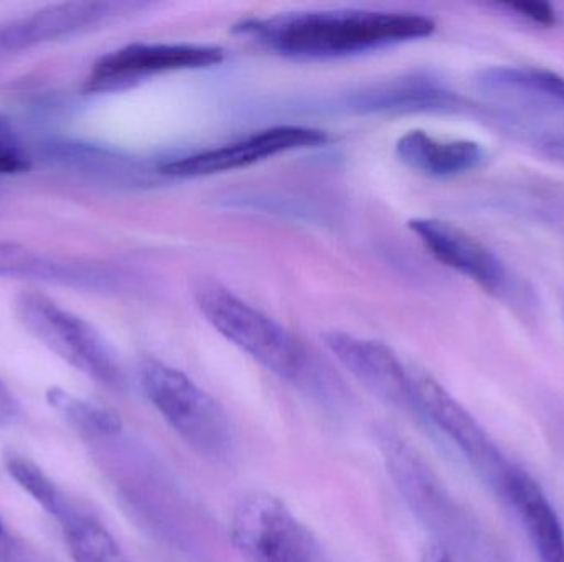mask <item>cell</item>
Segmentation results:
<instances>
[{
	"label": "cell",
	"mask_w": 564,
	"mask_h": 562,
	"mask_svg": "<svg viewBox=\"0 0 564 562\" xmlns=\"http://www.w3.org/2000/svg\"><path fill=\"white\" fill-rule=\"evenodd\" d=\"M436 22L413 12L341 9L247 19L235 32L295 59H334L433 35Z\"/></svg>",
	"instance_id": "6da1fadb"
},
{
	"label": "cell",
	"mask_w": 564,
	"mask_h": 562,
	"mask_svg": "<svg viewBox=\"0 0 564 562\" xmlns=\"http://www.w3.org/2000/svg\"><path fill=\"white\" fill-rule=\"evenodd\" d=\"M474 88L487 114L540 145L564 139V76L539 66L496 65L479 69Z\"/></svg>",
	"instance_id": "7a4b0ae2"
},
{
	"label": "cell",
	"mask_w": 564,
	"mask_h": 562,
	"mask_svg": "<svg viewBox=\"0 0 564 562\" xmlns=\"http://www.w3.org/2000/svg\"><path fill=\"white\" fill-rule=\"evenodd\" d=\"M13 312L36 342L76 372L112 392L128 388L118 353L88 320L35 290L20 293L13 300Z\"/></svg>",
	"instance_id": "3957f363"
},
{
	"label": "cell",
	"mask_w": 564,
	"mask_h": 562,
	"mask_svg": "<svg viewBox=\"0 0 564 562\" xmlns=\"http://www.w3.org/2000/svg\"><path fill=\"white\" fill-rule=\"evenodd\" d=\"M194 297L205 320L264 368L284 379L304 375L308 365L307 352L276 320L214 280L198 283Z\"/></svg>",
	"instance_id": "277c9868"
},
{
	"label": "cell",
	"mask_w": 564,
	"mask_h": 562,
	"mask_svg": "<svg viewBox=\"0 0 564 562\" xmlns=\"http://www.w3.org/2000/svg\"><path fill=\"white\" fill-rule=\"evenodd\" d=\"M139 379L145 398L188 448L210 459L230 454L234 434L227 412L191 376L149 359L141 363Z\"/></svg>",
	"instance_id": "5b68a950"
},
{
	"label": "cell",
	"mask_w": 564,
	"mask_h": 562,
	"mask_svg": "<svg viewBox=\"0 0 564 562\" xmlns=\"http://www.w3.org/2000/svg\"><path fill=\"white\" fill-rule=\"evenodd\" d=\"M408 224L434 260L473 280L484 293L517 312L532 310L535 304L532 290L479 238L441 218H414Z\"/></svg>",
	"instance_id": "8992f818"
},
{
	"label": "cell",
	"mask_w": 564,
	"mask_h": 562,
	"mask_svg": "<svg viewBox=\"0 0 564 562\" xmlns=\"http://www.w3.org/2000/svg\"><path fill=\"white\" fill-rule=\"evenodd\" d=\"M230 540L245 562H317L318 544L288 505L251 492L235 505Z\"/></svg>",
	"instance_id": "52a82bcc"
},
{
	"label": "cell",
	"mask_w": 564,
	"mask_h": 562,
	"mask_svg": "<svg viewBox=\"0 0 564 562\" xmlns=\"http://www.w3.org/2000/svg\"><path fill=\"white\" fill-rule=\"evenodd\" d=\"M225 59V49L204 43L135 42L112 49L86 76V95L122 91L152 76L184 69L210 68Z\"/></svg>",
	"instance_id": "ba28073f"
},
{
	"label": "cell",
	"mask_w": 564,
	"mask_h": 562,
	"mask_svg": "<svg viewBox=\"0 0 564 562\" xmlns=\"http://www.w3.org/2000/svg\"><path fill=\"white\" fill-rule=\"evenodd\" d=\"M327 141V134L322 129L308 125H278L228 142L220 147L205 148L165 162L158 168V174L174 178L210 177L260 164L285 152L318 147Z\"/></svg>",
	"instance_id": "9c48e42d"
},
{
	"label": "cell",
	"mask_w": 564,
	"mask_h": 562,
	"mask_svg": "<svg viewBox=\"0 0 564 562\" xmlns=\"http://www.w3.org/2000/svg\"><path fill=\"white\" fill-rule=\"evenodd\" d=\"M410 406L433 422L479 471L500 482L509 467L492 439L433 375L413 365H410Z\"/></svg>",
	"instance_id": "30bf717a"
},
{
	"label": "cell",
	"mask_w": 564,
	"mask_h": 562,
	"mask_svg": "<svg viewBox=\"0 0 564 562\" xmlns=\"http://www.w3.org/2000/svg\"><path fill=\"white\" fill-rule=\"evenodd\" d=\"M139 3L66 2L0 23V58L105 25Z\"/></svg>",
	"instance_id": "8fae6325"
},
{
	"label": "cell",
	"mask_w": 564,
	"mask_h": 562,
	"mask_svg": "<svg viewBox=\"0 0 564 562\" xmlns=\"http://www.w3.org/2000/svg\"><path fill=\"white\" fill-rule=\"evenodd\" d=\"M324 342L340 365L378 398L410 406V365L390 346L338 330L324 333Z\"/></svg>",
	"instance_id": "7c38bea8"
},
{
	"label": "cell",
	"mask_w": 564,
	"mask_h": 562,
	"mask_svg": "<svg viewBox=\"0 0 564 562\" xmlns=\"http://www.w3.org/2000/svg\"><path fill=\"white\" fill-rule=\"evenodd\" d=\"M375 438L388 474L404 500L421 520L441 527L447 515L446 497L420 452L390 425L377 426Z\"/></svg>",
	"instance_id": "4fadbf2b"
},
{
	"label": "cell",
	"mask_w": 564,
	"mask_h": 562,
	"mask_svg": "<svg viewBox=\"0 0 564 562\" xmlns=\"http://www.w3.org/2000/svg\"><path fill=\"white\" fill-rule=\"evenodd\" d=\"M0 277L40 280V283L75 287V289H108L116 280V274L108 267L46 256L22 244L2 240H0Z\"/></svg>",
	"instance_id": "5bb4252c"
},
{
	"label": "cell",
	"mask_w": 564,
	"mask_h": 562,
	"mask_svg": "<svg viewBox=\"0 0 564 562\" xmlns=\"http://www.w3.org/2000/svg\"><path fill=\"white\" fill-rule=\"evenodd\" d=\"M500 485L516 507L540 561L564 562L562 520L542 487L527 472L516 467L503 472Z\"/></svg>",
	"instance_id": "9a60e30c"
},
{
	"label": "cell",
	"mask_w": 564,
	"mask_h": 562,
	"mask_svg": "<svg viewBox=\"0 0 564 562\" xmlns=\"http://www.w3.org/2000/svg\"><path fill=\"white\" fill-rule=\"evenodd\" d=\"M397 155L411 170L433 178H454L479 170L487 151L467 139L433 137L424 131H410L397 142Z\"/></svg>",
	"instance_id": "2e32d148"
},
{
	"label": "cell",
	"mask_w": 564,
	"mask_h": 562,
	"mask_svg": "<svg viewBox=\"0 0 564 562\" xmlns=\"http://www.w3.org/2000/svg\"><path fill=\"white\" fill-rule=\"evenodd\" d=\"M358 109L394 112H463L466 99L436 76L420 73L377 86L354 99Z\"/></svg>",
	"instance_id": "e0dca14e"
},
{
	"label": "cell",
	"mask_w": 564,
	"mask_h": 562,
	"mask_svg": "<svg viewBox=\"0 0 564 562\" xmlns=\"http://www.w3.org/2000/svg\"><path fill=\"white\" fill-rule=\"evenodd\" d=\"M45 155L75 174L102 184L134 187L149 181L148 168L141 162L102 145L55 141L45 145Z\"/></svg>",
	"instance_id": "ac0fdd59"
},
{
	"label": "cell",
	"mask_w": 564,
	"mask_h": 562,
	"mask_svg": "<svg viewBox=\"0 0 564 562\" xmlns=\"http://www.w3.org/2000/svg\"><path fill=\"white\" fill-rule=\"evenodd\" d=\"M59 525L73 561L128 562L115 537L91 515L73 507Z\"/></svg>",
	"instance_id": "d6986e66"
},
{
	"label": "cell",
	"mask_w": 564,
	"mask_h": 562,
	"mask_svg": "<svg viewBox=\"0 0 564 562\" xmlns=\"http://www.w3.org/2000/svg\"><path fill=\"white\" fill-rule=\"evenodd\" d=\"M46 403L55 409L73 429L86 438L109 439L121 434V416L115 409L76 398L62 388L46 389Z\"/></svg>",
	"instance_id": "ffe728a7"
},
{
	"label": "cell",
	"mask_w": 564,
	"mask_h": 562,
	"mask_svg": "<svg viewBox=\"0 0 564 562\" xmlns=\"http://www.w3.org/2000/svg\"><path fill=\"white\" fill-rule=\"evenodd\" d=\"M3 465L10 478L56 520L62 521L72 510L73 505L68 498L35 462L17 452H7L3 455Z\"/></svg>",
	"instance_id": "44dd1931"
},
{
	"label": "cell",
	"mask_w": 564,
	"mask_h": 562,
	"mask_svg": "<svg viewBox=\"0 0 564 562\" xmlns=\"http://www.w3.org/2000/svg\"><path fill=\"white\" fill-rule=\"evenodd\" d=\"M30 155L7 119L0 118V177L29 170Z\"/></svg>",
	"instance_id": "7402d4cb"
},
{
	"label": "cell",
	"mask_w": 564,
	"mask_h": 562,
	"mask_svg": "<svg viewBox=\"0 0 564 562\" xmlns=\"http://www.w3.org/2000/svg\"><path fill=\"white\" fill-rule=\"evenodd\" d=\"M503 9L513 10L517 15L529 19L530 22L540 26H555L558 23L555 7L546 2H507L502 3Z\"/></svg>",
	"instance_id": "603a6c76"
},
{
	"label": "cell",
	"mask_w": 564,
	"mask_h": 562,
	"mask_svg": "<svg viewBox=\"0 0 564 562\" xmlns=\"http://www.w3.org/2000/svg\"><path fill=\"white\" fill-rule=\"evenodd\" d=\"M23 411L12 389L0 379V429L13 428L22 419Z\"/></svg>",
	"instance_id": "cb8c5ba5"
},
{
	"label": "cell",
	"mask_w": 564,
	"mask_h": 562,
	"mask_svg": "<svg viewBox=\"0 0 564 562\" xmlns=\"http://www.w3.org/2000/svg\"><path fill=\"white\" fill-rule=\"evenodd\" d=\"M536 200L543 203L539 213L545 214L553 223L558 224L564 230V187H553L549 191H542Z\"/></svg>",
	"instance_id": "d4e9b609"
},
{
	"label": "cell",
	"mask_w": 564,
	"mask_h": 562,
	"mask_svg": "<svg viewBox=\"0 0 564 562\" xmlns=\"http://www.w3.org/2000/svg\"><path fill=\"white\" fill-rule=\"evenodd\" d=\"M0 560L6 562L19 561V547H17L15 540H13L2 520H0Z\"/></svg>",
	"instance_id": "484cf974"
},
{
	"label": "cell",
	"mask_w": 564,
	"mask_h": 562,
	"mask_svg": "<svg viewBox=\"0 0 564 562\" xmlns=\"http://www.w3.org/2000/svg\"><path fill=\"white\" fill-rule=\"evenodd\" d=\"M421 562H454V558L444 544L434 543L424 550Z\"/></svg>",
	"instance_id": "4316f807"
},
{
	"label": "cell",
	"mask_w": 564,
	"mask_h": 562,
	"mask_svg": "<svg viewBox=\"0 0 564 562\" xmlns=\"http://www.w3.org/2000/svg\"><path fill=\"white\" fill-rule=\"evenodd\" d=\"M546 155L550 157L556 158V161L564 162V139L558 142H553V144L546 145V147L542 148Z\"/></svg>",
	"instance_id": "83f0119b"
}]
</instances>
